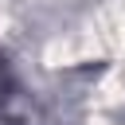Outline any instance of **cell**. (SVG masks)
<instances>
[{
    "instance_id": "6da1fadb",
    "label": "cell",
    "mask_w": 125,
    "mask_h": 125,
    "mask_svg": "<svg viewBox=\"0 0 125 125\" xmlns=\"http://www.w3.org/2000/svg\"><path fill=\"white\" fill-rule=\"evenodd\" d=\"M12 90H16V78H12V66H8V59L0 55V109L8 105V98H12Z\"/></svg>"
}]
</instances>
